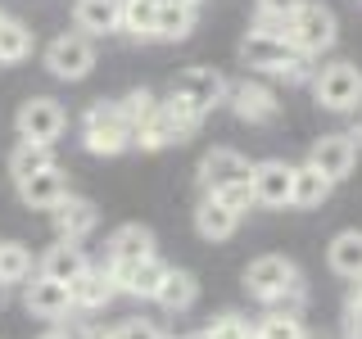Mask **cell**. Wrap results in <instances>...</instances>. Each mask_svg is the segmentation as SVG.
<instances>
[{
    "label": "cell",
    "instance_id": "cell-30",
    "mask_svg": "<svg viewBox=\"0 0 362 339\" xmlns=\"http://www.w3.org/2000/svg\"><path fill=\"white\" fill-rule=\"evenodd\" d=\"M32 276V254L18 240H0V285H23Z\"/></svg>",
    "mask_w": 362,
    "mask_h": 339
},
{
    "label": "cell",
    "instance_id": "cell-15",
    "mask_svg": "<svg viewBox=\"0 0 362 339\" xmlns=\"http://www.w3.org/2000/svg\"><path fill=\"white\" fill-rule=\"evenodd\" d=\"M290 276H299V271H294L286 258H276V254H263V258H254V263L245 267V290L254 294V299H272V294H276L281 285H286Z\"/></svg>",
    "mask_w": 362,
    "mask_h": 339
},
{
    "label": "cell",
    "instance_id": "cell-1",
    "mask_svg": "<svg viewBox=\"0 0 362 339\" xmlns=\"http://www.w3.org/2000/svg\"><path fill=\"white\" fill-rule=\"evenodd\" d=\"M240 59L258 73H276V77H290V82H299L308 73L303 68L308 54H299L286 41V32H272V28H249V37L240 41Z\"/></svg>",
    "mask_w": 362,
    "mask_h": 339
},
{
    "label": "cell",
    "instance_id": "cell-42",
    "mask_svg": "<svg viewBox=\"0 0 362 339\" xmlns=\"http://www.w3.org/2000/svg\"><path fill=\"white\" fill-rule=\"evenodd\" d=\"M303 339H308V335H303Z\"/></svg>",
    "mask_w": 362,
    "mask_h": 339
},
{
    "label": "cell",
    "instance_id": "cell-7",
    "mask_svg": "<svg viewBox=\"0 0 362 339\" xmlns=\"http://www.w3.org/2000/svg\"><path fill=\"white\" fill-rule=\"evenodd\" d=\"M173 90L204 118V113H213L218 105H226V90L231 86H226V77L218 73V68H186V73H177Z\"/></svg>",
    "mask_w": 362,
    "mask_h": 339
},
{
    "label": "cell",
    "instance_id": "cell-2",
    "mask_svg": "<svg viewBox=\"0 0 362 339\" xmlns=\"http://www.w3.org/2000/svg\"><path fill=\"white\" fill-rule=\"evenodd\" d=\"M82 145L90 154H122V150H132V122L122 118V109H118V100L113 105H90L86 109V118H82Z\"/></svg>",
    "mask_w": 362,
    "mask_h": 339
},
{
    "label": "cell",
    "instance_id": "cell-29",
    "mask_svg": "<svg viewBox=\"0 0 362 339\" xmlns=\"http://www.w3.org/2000/svg\"><path fill=\"white\" fill-rule=\"evenodd\" d=\"M154 9H158V0H122L118 32H127V37H154Z\"/></svg>",
    "mask_w": 362,
    "mask_h": 339
},
{
    "label": "cell",
    "instance_id": "cell-16",
    "mask_svg": "<svg viewBox=\"0 0 362 339\" xmlns=\"http://www.w3.org/2000/svg\"><path fill=\"white\" fill-rule=\"evenodd\" d=\"M249 172H254V163H249L245 154H235V150H209V154H204V163H199L204 190L231 186V181H249Z\"/></svg>",
    "mask_w": 362,
    "mask_h": 339
},
{
    "label": "cell",
    "instance_id": "cell-22",
    "mask_svg": "<svg viewBox=\"0 0 362 339\" xmlns=\"http://www.w3.org/2000/svg\"><path fill=\"white\" fill-rule=\"evenodd\" d=\"M118 14H122V0H77L73 5V23L86 37H109V32H118Z\"/></svg>",
    "mask_w": 362,
    "mask_h": 339
},
{
    "label": "cell",
    "instance_id": "cell-36",
    "mask_svg": "<svg viewBox=\"0 0 362 339\" xmlns=\"http://www.w3.org/2000/svg\"><path fill=\"white\" fill-rule=\"evenodd\" d=\"M113 339H163V331H158L154 321H141V316H136V321H122L118 331H109Z\"/></svg>",
    "mask_w": 362,
    "mask_h": 339
},
{
    "label": "cell",
    "instance_id": "cell-27",
    "mask_svg": "<svg viewBox=\"0 0 362 339\" xmlns=\"http://www.w3.org/2000/svg\"><path fill=\"white\" fill-rule=\"evenodd\" d=\"M331 267L339 271V276H349V280H358L362 276V231H344V235H335L331 240Z\"/></svg>",
    "mask_w": 362,
    "mask_h": 339
},
{
    "label": "cell",
    "instance_id": "cell-21",
    "mask_svg": "<svg viewBox=\"0 0 362 339\" xmlns=\"http://www.w3.org/2000/svg\"><path fill=\"white\" fill-rule=\"evenodd\" d=\"M190 28H195V5H186V0H158L150 41H186Z\"/></svg>",
    "mask_w": 362,
    "mask_h": 339
},
{
    "label": "cell",
    "instance_id": "cell-25",
    "mask_svg": "<svg viewBox=\"0 0 362 339\" xmlns=\"http://www.w3.org/2000/svg\"><path fill=\"white\" fill-rule=\"evenodd\" d=\"M195 294H199V285H195L190 271H173V267H168V276H163V285H158L154 299L163 303L168 312H186L190 303H195Z\"/></svg>",
    "mask_w": 362,
    "mask_h": 339
},
{
    "label": "cell",
    "instance_id": "cell-39",
    "mask_svg": "<svg viewBox=\"0 0 362 339\" xmlns=\"http://www.w3.org/2000/svg\"><path fill=\"white\" fill-rule=\"evenodd\" d=\"M37 339H73L68 331H45V335H37Z\"/></svg>",
    "mask_w": 362,
    "mask_h": 339
},
{
    "label": "cell",
    "instance_id": "cell-31",
    "mask_svg": "<svg viewBox=\"0 0 362 339\" xmlns=\"http://www.w3.org/2000/svg\"><path fill=\"white\" fill-rule=\"evenodd\" d=\"M249 339H303V326L294 312H272L249 331Z\"/></svg>",
    "mask_w": 362,
    "mask_h": 339
},
{
    "label": "cell",
    "instance_id": "cell-23",
    "mask_svg": "<svg viewBox=\"0 0 362 339\" xmlns=\"http://www.w3.org/2000/svg\"><path fill=\"white\" fill-rule=\"evenodd\" d=\"M154 254V235L150 226H118V231L109 235V263H136V258H150Z\"/></svg>",
    "mask_w": 362,
    "mask_h": 339
},
{
    "label": "cell",
    "instance_id": "cell-10",
    "mask_svg": "<svg viewBox=\"0 0 362 339\" xmlns=\"http://www.w3.org/2000/svg\"><path fill=\"white\" fill-rule=\"evenodd\" d=\"M249 186H254V203H263V208H290L294 167L281 163V158L254 163V172H249Z\"/></svg>",
    "mask_w": 362,
    "mask_h": 339
},
{
    "label": "cell",
    "instance_id": "cell-34",
    "mask_svg": "<svg viewBox=\"0 0 362 339\" xmlns=\"http://www.w3.org/2000/svg\"><path fill=\"white\" fill-rule=\"evenodd\" d=\"M118 109H122V118H127L132 127H136V122H145V118H150V113L158 109V100L150 95V90H132L127 100H118Z\"/></svg>",
    "mask_w": 362,
    "mask_h": 339
},
{
    "label": "cell",
    "instance_id": "cell-11",
    "mask_svg": "<svg viewBox=\"0 0 362 339\" xmlns=\"http://www.w3.org/2000/svg\"><path fill=\"white\" fill-rule=\"evenodd\" d=\"M23 308L41 321H64L73 312V294H68L64 280H50L37 271V280H28V290H23Z\"/></svg>",
    "mask_w": 362,
    "mask_h": 339
},
{
    "label": "cell",
    "instance_id": "cell-32",
    "mask_svg": "<svg viewBox=\"0 0 362 339\" xmlns=\"http://www.w3.org/2000/svg\"><path fill=\"white\" fill-rule=\"evenodd\" d=\"M299 5H303V0H258V23H254V28L286 32V18H290Z\"/></svg>",
    "mask_w": 362,
    "mask_h": 339
},
{
    "label": "cell",
    "instance_id": "cell-6",
    "mask_svg": "<svg viewBox=\"0 0 362 339\" xmlns=\"http://www.w3.org/2000/svg\"><path fill=\"white\" fill-rule=\"evenodd\" d=\"M64 122H68V113L59 100H50V95H32V100H23V109H18V118H14V127L23 141H37V145H54L64 136Z\"/></svg>",
    "mask_w": 362,
    "mask_h": 339
},
{
    "label": "cell",
    "instance_id": "cell-5",
    "mask_svg": "<svg viewBox=\"0 0 362 339\" xmlns=\"http://www.w3.org/2000/svg\"><path fill=\"white\" fill-rule=\"evenodd\" d=\"M45 68H50L59 82H82V77L95 68V45H90L86 32H64L45 45Z\"/></svg>",
    "mask_w": 362,
    "mask_h": 339
},
{
    "label": "cell",
    "instance_id": "cell-20",
    "mask_svg": "<svg viewBox=\"0 0 362 339\" xmlns=\"http://www.w3.org/2000/svg\"><path fill=\"white\" fill-rule=\"evenodd\" d=\"M90 263H86V254H82V244H77V240H59V244H50V249H45V254H41V276H50V280H64V285H68V280H73V276H82V271H86Z\"/></svg>",
    "mask_w": 362,
    "mask_h": 339
},
{
    "label": "cell",
    "instance_id": "cell-35",
    "mask_svg": "<svg viewBox=\"0 0 362 339\" xmlns=\"http://www.w3.org/2000/svg\"><path fill=\"white\" fill-rule=\"evenodd\" d=\"M209 195H218L226 208L245 213L249 203H254V186H249V181H231V186H218V190H209Z\"/></svg>",
    "mask_w": 362,
    "mask_h": 339
},
{
    "label": "cell",
    "instance_id": "cell-18",
    "mask_svg": "<svg viewBox=\"0 0 362 339\" xmlns=\"http://www.w3.org/2000/svg\"><path fill=\"white\" fill-rule=\"evenodd\" d=\"M68 294H73V308L95 312V308H105L113 294H118V285H113L109 267H86L82 276H73V280H68Z\"/></svg>",
    "mask_w": 362,
    "mask_h": 339
},
{
    "label": "cell",
    "instance_id": "cell-28",
    "mask_svg": "<svg viewBox=\"0 0 362 339\" xmlns=\"http://www.w3.org/2000/svg\"><path fill=\"white\" fill-rule=\"evenodd\" d=\"M32 54V28L9 14H0V64H18Z\"/></svg>",
    "mask_w": 362,
    "mask_h": 339
},
{
    "label": "cell",
    "instance_id": "cell-19",
    "mask_svg": "<svg viewBox=\"0 0 362 339\" xmlns=\"http://www.w3.org/2000/svg\"><path fill=\"white\" fill-rule=\"evenodd\" d=\"M235 226H240V213L226 208L218 195H204V199H199V208H195V231L204 235V240H213V244H218V240H231Z\"/></svg>",
    "mask_w": 362,
    "mask_h": 339
},
{
    "label": "cell",
    "instance_id": "cell-33",
    "mask_svg": "<svg viewBox=\"0 0 362 339\" xmlns=\"http://www.w3.org/2000/svg\"><path fill=\"white\" fill-rule=\"evenodd\" d=\"M303 299H308V290H303V276H290L286 285H281V290L267 299V308H272V312H294V316H299Z\"/></svg>",
    "mask_w": 362,
    "mask_h": 339
},
{
    "label": "cell",
    "instance_id": "cell-9",
    "mask_svg": "<svg viewBox=\"0 0 362 339\" xmlns=\"http://www.w3.org/2000/svg\"><path fill=\"white\" fill-rule=\"evenodd\" d=\"M109 276H113V285L122 294H132V299H154L158 285H163V276H168V263L158 254L136 258V263H109Z\"/></svg>",
    "mask_w": 362,
    "mask_h": 339
},
{
    "label": "cell",
    "instance_id": "cell-14",
    "mask_svg": "<svg viewBox=\"0 0 362 339\" xmlns=\"http://www.w3.org/2000/svg\"><path fill=\"white\" fill-rule=\"evenodd\" d=\"M226 105L235 109V118L240 122H272L281 113V105H276V95H272L267 86H258V82H240V86H231L226 90Z\"/></svg>",
    "mask_w": 362,
    "mask_h": 339
},
{
    "label": "cell",
    "instance_id": "cell-37",
    "mask_svg": "<svg viewBox=\"0 0 362 339\" xmlns=\"http://www.w3.org/2000/svg\"><path fill=\"white\" fill-rule=\"evenodd\" d=\"M213 339H249V326L240 321V316H218V321L209 326Z\"/></svg>",
    "mask_w": 362,
    "mask_h": 339
},
{
    "label": "cell",
    "instance_id": "cell-40",
    "mask_svg": "<svg viewBox=\"0 0 362 339\" xmlns=\"http://www.w3.org/2000/svg\"><path fill=\"white\" fill-rule=\"evenodd\" d=\"M354 113H358V127H354V136H358V145H362V105H358Z\"/></svg>",
    "mask_w": 362,
    "mask_h": 339
},
{
    "label": "cell",
    "instance_id": "cell-24",
    "mask_svg": "<svg viewBox=\"0 0 362 339\" xmlns=\"http://www.w3.org/2000/svg\"><path fill=\"white\" fill-rule=\"evenodd\" d=\"M331 186L335 181L331 177H322L313 163H303V167H294V186H290V208H322L326 195H331Z\"/></svg>",
    "mask_w": 362,
    "mask_h": 339
},
{
    "label": "cell",
    "instance_id": "cell-41",
    "mask_svg": "<svg viewBox=\"0 0 362 339\" xmlns=\"http://www.w3.org/2000/svg\"><path fill=\"white\" fill-rule=\"evenodd\" d=\"M190 339H213V335H209V331H199V335H190Z\"/></svg>",
    "mask_w": 362,
    "mask_h": 339
},
{
    "label": "cell",
    "instance_id": "cell-26",
    "mask_svg": "<svg viewBox=\"0 0 362 339\" xmlns=\"http://www.w3.org/2000/svg\"><path fill=\"white\" fill-rule=\"evenodd\" d=\"M50 163H54L50 145L18 141V145H14V154H9V177H14V186H18V181H28L32 172H41V167H50Z\"/></svg>",
    "mask_w": 362,
    "mask_h": 339
},
{
    "label": "cell",
    "instance_id": "cell-12",
    "mask_svg": "<svg viewBox=\"0 0 362 339\" xmlns=\"http://www.w3.org/2000/svg\"><path fill=\"white\" fill-rule=\"evenodd\" d=\"M308 163H313L322 177L344 181V177L358 167V141H354V136H322V141L313 145Z\"/></svg>",
    "mask_w": 362,
    "mask_h": 339
},
{
    "label": "cell",
    "instance_id": "cell-3",
    "mask_svg": "<svg viewBox=\"0 0 362 339\" xmlns=\"http://www.w3.org/2000/svg\"><path fill=\"white\" fill-rule=\"evenodd\" d=\"M335 14L326 5H317V0H303L299 9L286 18V41L294 45L299 54H322L335 45Z\"/></svg>",
    "mask_w": 362,
    "mask_h": 339
},
{
    "label": "cell",
    "instance_id": "cell-38",
    "mask_svg": "<svg viewBox=\"0 0 362 339\" xmlns=\"http://www.w3.org/2000/svg\"><path fill=\"white\" fill-rule=\"evenodd\" d=\"M349 339H362V316L349 312Z\"/></svg>",
    "mask_w": 362,
    "mask_h": 339
},
{
    "label": "cell",
    "instance_id": "cell-17",
    "mask_svg": "<svg viewBox=\"0 0 362 339\" xmlns=\"http://www.w3.org/2000/svg\"><path fill=\"white\" fill-rule=\"evenodd\" d=\"M64 195H68V177L59 172V163H50L41 172H32L28 181H18V199L28 208H54Z\"/></svg>",
    "mask_w": 362,
    "mask_h": 339
},
{
    "label": "cell",
    "instance_id": "cell-4",
    "mask_svg": "<svg viewBox=\"0 0 362 339\" xmlns=\"http://www.w3.org/2000/svg\"><path fill=\"white\" fill-rule=\"evenodd\" d=\"M313 95H317V105L322 109H331V113H354L362 105V73L354 64H326L322 73H317V82H313Z\"/></svg>",
    "mask_w": 362,
    "mask_h": 339
},
{
    "label": "cell",
    "instance_id": "cell-8",
    "mask_svg": "<svg viewBox=\"0 0 362 339\" xmlns=\"http://www.w3.org/2000/svg\"><path fill=\"white\" fill-rule=\"evenodd\" d=\"M190 131H195V122L177 118V113L158 100V109L150 113V118L132 127V145H136V150H168V145L190 141Z\"/></svg>",
    "mask_w": 362,
    "mask_h": 339
},
{
    "label": "cell",
    "instance_id": "cell-13",
    "mask_svg": "<svg viewBox=\"0 0 362 339\" xmlns=\"http://www.w3.org/2000/svg\"><path fill=\"white\" fill-rule=\"evenodd\" d=\"M50 218H54L59 240H86V235L95 231V222H100V208L90 199H82V195H64L50 208Z\"/></svg>",
    "mask_w": 362,
    "mask_h": 339
}]
</instances>
